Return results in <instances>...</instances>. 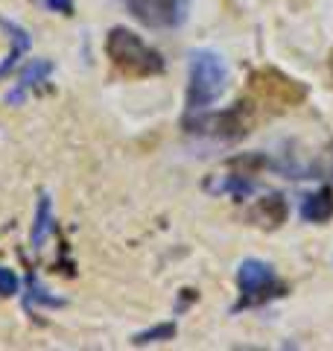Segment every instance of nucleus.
Listing matches in <instances>:
<instances>
[{"label":"nucleus","mask_w":333,"mask_h":351,"mask_svg":"<svg viewBox=\"0 0 333 351\" xmlns=\"http://www.w3.org/2000/svg\"><path fill=\"white\" fill-rule=\"evenodd\" d=\"M330 68H333V59H330Z\"/></svg>","instance_id":"18"},{"label":"nucleus","mask_w":333,"mask_h":351,"mask_svg":"<svg viewBox=\"0 0 333 351\" xmlns=\"http://www.w3.org/2000/svg\"><path fill=\"white\" fill-rule=\"evenodd\" d=\"M251 173H214L205 179V193L210 196H234V199H249L258 193V182L249 179Z\"/></svg>","instance_id":"8"},{"label":"nucleus","mask_w":333,"mask_h":351,"mask_svg":"<svg viewBox=\"0 0 333 351\" xmlns=\"http://www.w3.org/2000/svg\"><path fill=\"white\" fill-rule=\"evenodd\" d=\"M56 214H53V196L50 193H41L38 202H36V219H32V232H29V246L32 249H44L47 237L56 234Z\"/></svg>","instance_id":"12"},{"label":"nucleus","mask_w":333,"mask_h":351,"mask_svg":"<svg viewBox=\"0 0 333 351\" xmlns=\"http://www.w3.org/2000/svg\"><path fill=\"white\" fill-rule=\"evenodd\" d=\"M50 73H53V62H50V59H32L27 68L21 71L15 91L6 94V103H9V106L24 103V97H27L29 88H38V85H44V82H50Z\"/></svg>","instance_id":"10"},{"label":"nucleus","mask_w":333,"mask_h":351,"mask_svg":"<svg viewBox=\"0 0 333 351\" xmlns=\"http://www.w3.org/2000/svg\"><path fill=\"white\" fill-rule=\"evenodd\" d=\"M44 6L50 9V12H59V15H73V0H44Z\"/></svg>","instance_id":"16"},{"label":"nucleus","mask_w":333,"mask_h":351,"mask_svg":"<svg viewBox=\"0 0 333 351\" xmlns=\"http://www.w3.org/2000/svg\"><path fill=\"white\" fill-rule=\"evenodd\" d=\"M175 331H179V325H175L173 319H166V322H158V325H152L147 328V331H140L132 337V346H152V343H166V339H173Z\"/></svg>","instance_id":"14"},{"label":"nucleus","mask_w":333,"mask_h":351,"mask_svg":"<svg viewBox=\"0 0 333 351\" xmlns=\"http://www.w3.org/2000/svg\"><path fill=\"white\" fill-rule=\"evenodd\" d=\"M38 304V307H64L62 295H50V290L36 278V272L27 276V307Z\"/></svg>","instance_id":"13"},{"label":"nucleus","mask_w":333,"mask_h":351,"mask_svg":"<svg viewBox=\"0 0 333 351\" xmlns=\"http://www.w3.org/2000/svg\"><path fill=\"white\" fill-rule=\"evenodd\" d=\"M249 91L258 103L278 108V112L301 106L310 94L301 80H293V76H286L278 68H254L249 73Z\"/></svg>","instance_id":"5"},{"label":"nucleus","mask_w":333,"mask_h":351,"mask_svg":"<svg viewBox=\"0 0 333 351\" xmlns=\"http://www.w3.org/2000/svg\"><path fill=\"white\" fill-rule=\"evenodd\" d=\"M286 217H290V202L284 199V193H266L263 199H258L251 208L246 219L251 226L263 228V232H275V228H281L286 223Z\"/></svg>","instance_id":"7"},{"label":"nucleus","mask_w":333,"mask_h":351,"mask_svg":"<svg viewBox=\"0 0 333 351\" xmlns=\"http://www.w3.org/2000/svg\"><path fill=\"white\" fill-rule=\"evenodd\" d=\"M21 293V278L9 267H0V299H12Z\"/></svg>","instance_id":"15"},{"label":"nucleus","mask_w":333,"mask_h":351,"mask_svg":"<svg viewBox=\"0 0 333 351\" xmlns=\"http://www.w3.org/2000/svg\"><path fill=\"white\" fill-rule=\"evenodd\" d=\"M184 129L190 135L214 138V141H240L251 132V103L240 100L225 112H187Z\"/></svg>","instance_id":"4"},{"label":"nucleus","mask_w":333,"mask_h":351,"mask_svg":"<svg viewBox=\"0 0 333 351\" xmlns=\"http://www.w3.org/2000/svg\"><path fill=\"white\" fill-rule=\"evenodd\" d=\"M0 29H3V32H6V38H9V53H6V59L0 62V80H3V76L12 73V71L18 68V62L29 53V47H32V36L18 24V21L3 18V15H0Z\"/></svg>","instance_id":"9"},{"label":"nucleus","mask_w":333,"mask_h":351,"mask_svg":"<svg viewBox=\"0 0 333 351\" xmlns=\"http://www.w3.org/2000/svg\"><path fill=\"white\" fill-rule=\"evenodd\" d=\"M316 173H325L328 179L333 182V141L328 144V149H325V164H319L316 167Z\"/></svg>","instance_id":"17"},{"label":"nucleus","mask_w":333,"mask_h":351,"mask_svg":"<svg viewBox=\"0 0 333 351\" xmlns=\"http://www.w3.org/2000/svg\"><path fill=\"white\" fill-rule=\"evenodd\" d=\"M106 56L111 62V68L120 76H126V80H152V76H161L166 71V62L161 53L126 27L108 29Z\"/></svg>","instance_id":"1"},{"label":"nucleus","mask_w":333,"mask_h":351,"mask_svg":"<svg viewBox=\"0 0 333 351\" xmlns=\"http://www.w3.org/2000/svg\"><path fill=\"white\" fill-rule=\"evenodd\" d=\"M298 214H301L304 223H313V226H321V223H328V219H333V188L330 184H321L319 191L304 193L301 205H298Z\"/></svg>","instance_id":"11"},{"label":"nucleus","mask_w":333,"mask_h":351,"mask_svg":"<svg viewBox=\"0 0 333 351\" xmlns=\"http://www.w3.org/2000/svg\"><path fill=\"white\" fill-rule=\"evenodd\" d=\"M228 85V64L217 50H193L190 53V76H187V112L210 108Z\"/></svg>","instance_id":"2"},{"label":"nucleus","mask_w":333,"mask_h":351,"mask_svg":"<svg viewBox=\"0 0 333 351\" xmlns=\"http://www.w3.org/2000/svg\"><path fill=\"white\" fill-rule=\"evenodd\" d=\"M237 290H240V299L234 304V313L284 299L290 293V284L278 276L272 263H266L260 258H246L237 267Z\"/></svg>","instance_id":"3"},{"label":"nucleus","mask_w":333,"mask_h":351,"mask_svg":"<svg viewBox=\"0 0 333 351\" xmlns=\"http://www.w3.org/2000/svg\"><path fill=\"white\" fill-rule=\"evenodd\" d=\"M120 3L147 29H179L193 9V0H120Z\"/></svg>","instance_id":"6"}]
</instances>
